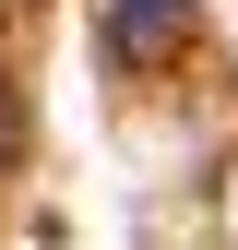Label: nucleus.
<instances>
[{"label":"nucleus","instance_id":"1","mask_svg":"<svg viewBox=\"0 0 238 250\" xmlns=\"http://www.w3.org/2000/svg\"><path fill=\"white\" fill-rule=\"evenodd\" d=\"M96 24H107V60L155 72V60H178V36H191V0H96Z\"/></svg>","mask_w":238,"mask_h":250},{"label":"nucleus","instance_id":"2","mask_svg":"<svg viewBox=\"0 0 238 250\" xmlns=\"http://www.w3.org/2000/svg\"><path fill=\"white\" fill-rule=\"evenodd\" d=\"M0 143H12V107H0Z\"/></svg>","mask_w":238,"mask_h":250}]
</instances>
